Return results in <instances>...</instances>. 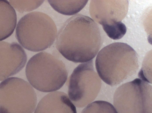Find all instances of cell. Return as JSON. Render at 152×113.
Masks as SVG:
<instances>
[{
  "mask_svg": "<svg viewBox=\"0 0 152 113\" xmlns=\"http://www.w3.org/2000/svg\"><path fill=\"white\" fill-rule=\"evenodd\" d=\"M100 30L90 17L77 14L67 19L57 35L56 47L67 60L84 63L95 57L102 45Z\"/></svg>",
  "mask_w": 152,
  "mask_h": 113,
  "instance_id": "6da1fadb",
  "label": "cell"
},
{
  "mask_svg": "<svg viewBox=\"0 0 152 113\" xmlns=\"http://www.w3.org/2000/svg\"><path fill=\"white\" fill-rule=\"evenodd\" d=\"M95 65L101 79L108 85L115 86L136 73L139 67L138 55L127 43H113L99 51Z\"/></svg>",
  "mask_w": 152,
  "mask_h": 113,
  "instance_id": "7a4b0ae2",
  "label": "cell"
},
{
  "mask_svg": "<svg viewBox=\"0 0 152 113\" xmlns=\"http://www.w3.org/2000/svg\"><path fill=\"white\" fill-rule=\"evenodd\" d=\"M57 32L55 24L49 16L43 12H34L25 15L19 20L15 36L25 49L38 52L52 45Z\"/></svg>",
  "mask_w": 152,
  "mask_h": 113,
  "instance_id": "3957f363",
  "label": "cell"
},
{
  "mask_svg": "<svg viewBox=\"0 0 152 113\" xmlns=\"http://www.w3.org/2000/svg\"><path fill=\"white\" fill-rule=\"evenodd\" d=\"M26 74L30 84L42 92L56 91L67 80L68 72L65 64L58 58L48 53H39L29 60Z\"/></svg>",
  "mask_w": 152,
  "mask_h": 113,
  "instance_id": "277c9868",
  "label": "cell"
},
{
  "mask_svg": "<svg viewBox=\"0 0 152 113\" xmlns=\"http://www.w3.org/2000/svg\"><path fill=\"white\" fill-rule=\"evenodd\" d=\"M37 101L33 87L21 78L11 77L0 83V113H32Z\"/></svg>",
  "mask_w": 152,
  "mask_h": 113,
  "instance_id": "5b68a950",
  "label": "cell"
},
{
  "mask_svg": "<svg viewBox=\"0 0 152 113\" xmlns=\"http://www.w3.org/2000/svg\"><path fill=\"white\" fill-rule=\"evenodd\" d=\"M152 94L151 85L136 78L116 89L113 104L118 113H152Z\"/></svg>",
  "mask_w": 152,
  "mask_h": 113,
  "instance_id": "8992f818",
  "label": "cell"
},
{
  "mask_svg": "<svg viewBox=\"0 0 152 113\" xmlns=\"http://www.w3.org/2000/svg\"><path fill=\"white\" fill-rule=\"evenodd\" d=\"M102 81L95 71L93 60L79 64L69 81L68 95L77 107H83L93 101L101 88Z\"/></svg>",
  "mask_w": 152,
  "mask_h": 113,
  "instance_id": "52a82bcc",
  "label": "cell"
},
{
  "mask_svg": "<svg viewBox=\"0 0 152 113\" xmlns=\"http://www.w3.org/2000/svg\"><path fill=\"white\" fill-rule=\"evenodd\" d=\"M128 1L92 0L90 14L93 20L102 26L111 25L121 22L128 10Z\"/></svg>",
  "mask_w": 152,
  "mask_h": 113,
  "instance_id": "ba28073f",
  "label": "cell"
},
{
  "mask_svg": "<svg viewBox=\"0 0 152 113\" xmlns=\"http://www.w3.org/2000/svg\"><path fill=\"white\" fill-rule=\"evenodd\" d=\"M27 59L25 50L18 43L0 41V81L19 72Z\"/></svg>",
  "mask_w": 152,
  "mask_h": 113,
  "instance_id": "9c48e42d",
  "label": "cell"
},
{
  "mask_svg": "<svg viewBox=\"0 0 152 113\" xmlns=\"http://www.w3.org/2000/svg\"><path fill=\"white\" fill-rule=\"evenodd\" d=\"M34 113H77L68 96L57 91L48 94L38 103Z\"/></svg>",
  "mask_w": 152,
  "mask_h": 113,
  "instance_id": "30bf717a",
  "label": "cell"
},
{
  "mask_svg": "<svg viewBox=\"0 0 152 113\" xmlns=\"http://www.w3.org/2000/svg\"><path fill=\"white\" fill-rule=\"evenodd\" d=\"M17 23L16 12L8 1L0 0V41L10 37Z\"/></svg>",
  "mask_w": 152,
  "mask_h": 113,
  "instance_id": "8fae6325",
  "label": "cell"
},
{
  "mask_svg": "<svg viewBox=\"0 0 152 113\" xmlns=\"http://www.w3.org/2000/svg\"><path fill=\"white\" fill-rule=\"evenodd\" d=\"M51 7L63 14L71 15L79 12L86 6L88 0H48Z\"/></svg>",
  "mask_w": 152,
  "mask_h": 113,
  "instance_id": "7c38bea8",
  "label": "cell"
},
{
  "mask_svg": "<svg viewBox=\"0 0 152 113\" xmlns=\"http://www.w3.org/2000/svg\"><path fill=\"white\" fill-rule=\"evenodd\" d=\"M81 113H118L110 103L104 101H97L88 105Z\"/></svg>",
  "mask_w": 152,
  "mask_h": 113,
  "instance_id": "4fadbf2b",
  "label": "cell"
},
{
  "mask_svg": "<svg viewBox=\"0 0 152 113\" xmlns=\"http://www.w3.org/2000/svg\"><path fill=\"white\" fill-rule=\"evenodd\" d=\"M107 36L111 39L117 40L122 38L126 34V28L121 22L111 25L102 26Z\"/></svg>",
  "mask_w": 152,
  "mask_h": 113,
  "instance_id": "5bb4252c",
  "label": "cell"
},
{
  "mask_svg": "<svg viewBox=\"0 0 152 113\" xmlns=\"http://www.w3.org/2000/svg\"><path fill=\"white\" fill-rule=\"evenodd\" d=\"M44 0H10V3L21 13L32 11L39 7Z\"/></svg>",
  "mask_w": 152,
  "mask_h": 113,
  "instance_id": "9a60e30c",
  "label": "cell"
}]
</instances>
